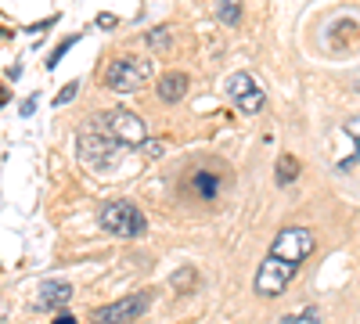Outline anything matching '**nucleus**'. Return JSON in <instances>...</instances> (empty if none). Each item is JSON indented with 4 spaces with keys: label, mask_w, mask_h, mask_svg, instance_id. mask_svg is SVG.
Segmentation results:
<instances>
[{
    "label": "nucleus",
    "mask_w": 360,
    "mask_h": 324,
    "mask_svg": "<svg viewBox=\"0 0 360 324\" xmlns=\"http://www.w3.org/2000/svg\"><path fill=\"white\" fill-rule=\"evenodd\" d=\"M317 249V238H314V231L310 227H285L278 231V238L274 245H270L266 259L259 263V271H256V296L259 299H278L281 292L295 281L299 267L310 259V252Z\"/></svg>",
    "instance_id": "1"
},
{
    "label": "nucleus",
    "mask_w": 360,
    "mask_h": 324,
    "mask_svg": "<svg viewBox=\"0 0 360 324\" xmlns=\"http://www.w3.org/2000/svg\"><path fill=\"white\" fill-rule=\"evenodd\" d=\"M98 223H101L108 234H115V238H141V234L148 231L144 213L137 209L134 202H127V198L105 202L101 209H98Z\"/></svg>",
    "instance_id": "2"
},
{
    "label": "nucleus",
    "mask_w": 360,
    "mask_h": 324,
    "mask_svg": "<svg viewBox=\"0 0 360 324\" xmlns=\"http://www.w3.org/2000/svg\"><path fill=\"white\" fill-rule=\"evenodd\" d=\"M119 144L112 134H105L98 123L90 127V130H83L79 134V141H76V152H79V159L90 166V169H108L115 159H119Z\"/></svg>",
    "instance_id": "3"
},
{
    "label": "nucleus",
    "mask_w": 360,
    "mask_h": 324,
    "mask_svg": "<svg viewBox=\"0 0 360 324\" xmlns=\"http://www.w3.org/2000/svg\"><path fill=\"white\" fill-rule=\"evenodd\" d=\"M148 76H152V65L144 62V58H115V62L105 69V86L115 94H134L141 91V86L148 83Z\"/></svg>",
    "instance_id": "4"
},
{
    "label": "nucleus",
    "mask_w": 360,
    "mask_h": 324,
    "mask_svg": "<svg viewBox=\"0 0 360 324\" xmlns=\"http://www.w3.org/2000/svg\"><path fill=\"white\" fill-rule=\"evenodd\" d=\"M105 134H112L123 148H141V144L148 141V130H144V119L141 115H134L130 108H108L101 115V123H98Z\"/></svg>",
    "instance_id": "5"
},
{
    "label": "nucleus",
    "mask_w": 360,
    "mask_h": 324,
    "mask_svg": "<svg viewBox=\"0 0 360 324\" xmlns=\"http://www.w3.org/2000/svg\"><path fill=\"white\" fill-rule=\"evenodd\" d=\"M148 303H152V292H137V296H130V299L98 306L94 313H90V324H130L148 310Z\"/></svg>",
    "instance_id": "6"
},
{
    "label": "nucleus",
    "mask_w": 360,
    "mask_h": 324,
    "mask_svg": "<svg viewBox=\"0 0 360 324\" xmlns=\"http://www.w3.org/2000/svg\"><path fill=\"white\" fill-rule=\"evenodd\" d=\"M227 94H231L234 108L245 112V115H256V112H263V105H266V94L259 91V83H256L249 72H234V76L227 79Z\"/></svg>",
    "instance_id": "7"
},
{
    "label": "nucleus",
    "mask_w": 360,
    "mask_h": 324,
    "mask_svg": "<svg viewBox=\"0 0 360 324\" xmlns=\"http://www.w3.org/2000/svg\"><path fill=\"white\" fill-rule=\"evenodd\" d=\"M69 303H72V285L69 281H44L40 299H37L40 310H62Z\"/></svg>",
    "instance_id": "8"
},
{
    "label": "nucleus",
    "mask_w": 360,
    "mask_h": 324,
    "mask_svg": "<svg viewBox=\"0 0 360 324\" xmlns=\"http://www.w3.org/2000/svg\"><path fill=\"white\" fill-rule=\"evenodd\" d=\"M184 94H188V76H184V72H166V76H159V98H162L166 105L180 101Z\"/></svg>",
    "instance_id": "9"
},
{
    "label": "nucleus",
    "mask_w": 360,
    "mask_h": 324,
    "mask_svg": "<svg viewBox=\"0 0 360 324\" xmlns=\"http://www.w3.org/2000/svg\"><path fill=\"white\" fill-rule=\"evenodd\" d=\"M191 191L202 198V202H209V198H217V191H220V181H217V176L213 173H205V169H195L191 173Z\"/></svg>",
    "instance_id": "10"
},
{
    "label": "nucleus",
    "mask_w": 360,
    "mask_h": 324,
    "mask_svg": "<svg viewBox=\"0 0 360 324\" xmlns=\"http://www.w3.org/2000/svg\"><path fill=\"white\" fill-rule=\"evenodd\" d=\"M295 176H299V162H295V155H278V173H274V181H278L281 188H288Z\"/></svg>",
    "instance_id": "11"
},
{
    "label": "nucleus",
    "mask_w": 360,
    "mask_h": 324,
    "mask_svg": "<svg viewBox=\"0 0 360 324\" xmlns=\"http://www.w3.org/2000/svg\"><path fill=\"white\" fill-rule=\"evenodd\" d=\"M217 18L224 25H238V22H242V0H220V4H217Z\"/></svg>",
    "instance_id": "12"
},
{
    "label": "nucleus",
    "mask_w": 360,
    "mask_h": 324,
    "mask_svg": "<svg viewBox=\"0 0 360 324\" xmlns=\"http://www.w3.org/2000/svg\"><path fill=\"white\" fill-rule=\"evenodd\" d=\"M342 130H346V134H349V137L356 141V152H353L356 159H349V162H339V169H356V166H360V115H353V119H346V127H342Z\"/></svg>",
    "instance_id": "13"
},
{
    "label": "nucleus",
    "mask_w": 360,
    "mask_h": 324,
    "mask_svg": "<svg viewBox=\"0 0 360 324\" xmlns=\"http://www.w3.org/2000/svg\"><path fill=\"white\" fill-rule=\"evenodd\" d=\"M169 37H173V29H169V25H162V29H152V33H148V47L166 51V47H169Z\"/></svg>",
    "instance_id": "14"
},
{
    "label": "nucleus",
    "mask_w": 360,
    "mask_h": 324,
    "mask_svg": "<svg viewBox=\"0 0 360 324\" xmlns=\"http://www.w3.org/2000/svg\"><path fill=\"white\" fill-rule=\"evenodd\" d=\"M278 324H321V313L310 306V310H303V313H288V317H281Z\"/></svg>",
    "instance_id": "15"
},
{
    "label": "nucleus",
    "mask_w": 360,
    "mask_h": 324,
    "mask_svg": "<svg viewBox=\"0 0 360 324\" xmlns=\"http://www.w3.org/2000/svg\"><path fill=\"white\" fill-rule=\"evenodd\" d=\"M76 91H79V83H76V79H72V83H65V86H62V94L54 98V105H58V108H62V105H69V101L76 98Z\"/></svg>",
    "instance_id": "16"
},
{
    "label": "nucleus",
    "mask_w": 360,
    "mask_h": 324,
    "mask_svg": "<svg viewBox=\"0 0 360 324\" xmlns=\"http://www.w3.org/2000/svg\"><path fill=\"white\" fill-rule=\"evenodd\" d=\"M76 40H79V37H69V40H65V44H62V47H54V54H51V58H47V65H51V69H54V65H58V62H62V54H65V51H69V47H72V44H76Z\"/></svg>",
    "instance_id": "17"
},
{
    "label": "nucleus",
    "mask_w": 360,
    "mask_h": 324,
    "mask_svg": "<svg viewBox=\"0 0 360 324\" xmlns=\"http://www.w3.org/2000/svg\"><path fill=\"white\" fill-rule=\"evenodd\" d=\"M141 148H144L148 155H152V159H159V155H162V144H159V141H144Z\"/></svg>",
    "instance_id": "18"
},
{
    "label": "nucleus",
    "mask_w": 360,
    "mask_h": 324,
    "mask_svg": "<svg viewBox=\"0 0 360 324\" xmlns=\"http://www.w3.org/2000/svg\"><path fill=\"white\" fill-rule=\"evenodd\" d=\"M33 112H37V101H33V98H29V101L22 105V115H33Z\"/></svg>",
    "instance_id": "19"
},
{
    "label": "nucleus",
    "mask_w": 360,
    "mask_h": 324,
    "mask_svg": "<svg viewBox=\"0 0 360 324\" xmlns=\"http://www.w3.org/2000/svg\"><path fill=\"white\" fill-rule=\"evenodd\" d=\"M54 324H76V317H69V313H62V317H54Z\"/></svg>",
    "instance_id": "20"
},
{
    "label": "nucleus",
    "mask_w": 360,
    "mask_h": 324,
    "mask_svg": "<svg viewBox=\"0 0 360 324\" xmlns=\"http://www.w3.org/2000/svg\"><path fill=\"white\" fill-rule=\"evenodd\" d=\"M8 317V299H0V320Z\"/></svg>",
    "instance_id": "21"
},
{
    "label": "nucleus",
    "mask_w": 360,
    "mask_h": 324,
    "mask_svg": "<svg viewBox=\"0 0 360 324\" xmlns=\"http://www.w3.org/2000/svg\"><path fill=\"white\" fill-rule=\"evenodd\" d=\"M8 105V91H4V86H0V108H4Z\"/></svg>",
    "instance_id": "22"
}]
</instances>
